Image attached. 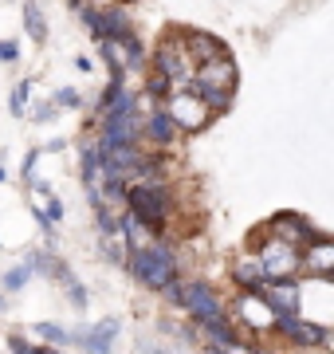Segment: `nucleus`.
I'll return each mask as SVG.
<instances>
[{
	"instance_id": "nucleus-23",
	"label": "nucleus",
	"mask_w": 334,
	"mask_h": 354,
	"mask_svg": "<svg viewBox=\"0 0 334 354\" xmlns=\"http://www.w3.org/2000/svg\"><path fill=\"white\" fill-rule=\"evenodd\" d=\"M24 24H28V36H32V39H43V36H48V28H43V16H39L36 4H24Z\"/></svg>"
},
{
	"instance_id": "nucleus-18",
	"label": "nucleus",
	"mask_w": 334,
	"mask_h": 354,
	"mask_svg": "<svg viewBox=\"0 0 334 354\" xmlns=\"http://www.w3.org/2000/svg\"><path fill=\"white\" fill-rule=\"evenodd\" d=\"M201 327H205V335H208L213 342H217V346H236V342H240V335L232 330V323H228L224 315L208 319V323H201Z\"/></svg>"
},
{
	"instance_id": "nucleus-3",
	"label": "nucleus",
	"mask_w": 334,
	"mask_h": 354,
	"mask_svg": "<svg viewBox=\"0 0 334 354\" xmlns=\"http://www.w3.org/2000/svg\"><path fill=\"white\" fill-rule=\"evenodd\" d=\"M141 142V118H138V102L126 106V111L106 114V127H103V142L99 150H110V146H138Z\"/></svg>"
},
{
	"instance_id": "nucleus-7",
	"label": "nucleus",
	"mask_w": 334,
	"mask_h": 354,
	"mask_svg": "<svg viewBox=\"0 0 334 354\" xmlns=\"http://www.w3.org/2000/svg\"><path fill=\"white\" fill-rule=\"evenodd\" d=\"M256 295L271 307V315H299V307H303V291L295 279H268Z\"/></svg>"
},
{
	"instance_id": "nucleus-17",
	"label": "nucleus",
	"mask_w": 334,
	"mask_h": 354,
	"mask_svg": "<svg viewBox=\"0 0 334 354\" xmlns=\"http://www.w3.org/2000/svg\"><path fill=\"white\" fill-rule=\"evenodd\" d=\"M232 279L240 283V291H259L264 283H268L256 260H236V264H232Z\"/></svg>"
},
{
	"instance_id": "nucleus-20",
	"label": "nucleus",
	"mask_w": 334,
	"mask_h": 354,
	"mask_svg": "<svg viewBox=\"0 0 334 354\" xmlns=\"http://www.w3.org/2000/svg\"><path fill=\"white\" fill-rule=\"evenodd\" d=\"M197 99L205 102L208 111H228V106H232V91H213V87H197Z\"/></svg>"
},
{
	"instance_id": "nucleus-21",
	"label": "nucleus",
	"mask_w": 334,
	"mask_h": 354,
	"mask_svg": "<svg viewBox=\"0 0 334 354\" xmlns=\"http://www.w3.org/2000/svg\"><path fill=\"white\" fill-rule=\"evenodd\" d=\"M122 232H126V248H130V252L146 248V228H141L134 216H126V221H122Z\"/></svg>"
},
{
	"instance_id": "nucleus-25",
	"label": "nucleus",
	"mask_w": 334,
	"mask_h": 354,
	"mask_svg": "<svg viewBox=\"0 0 334 354\" xmlns=\"http://www.w3.org/2000/svg\"><path fill=\"white\" fill-rule=\"evenodd\" d=\"M39 335H43L48 342H55V346H63V342H71V330L55 327V323H39Z\"/></svg>"
},
{
	"instance_id": "nucleus-31",
	"label": "nucleus",
	"mask_w": 334,
	"mask_h": 354,
	"mask_svg": "<svg viewBox=\"0 0 334 354\" xmlns=\"http://www.w3.org/2000/svg\"><path fill=\"white\" fill-rule=\"evenodd\" d=\"M20 55V44H0V64H12Z\"/></svg>"
},
{
	"instance_id": "nucleus-12",
	"label": "nucleus",
	"mask_w": 334,
	"mask_h": 354,
	"mask_svg": "<svg viewBox=\"0 0 334 354\" xmlns=\"http://www.w3.org/2000/svg\"><path fill=\"white\" fill-rule=\"evenodd\" d=\"M115 335H118V319H103L95 330H79V335H71V339H75L87 354H110Z\"/></svg>"
},
{
	"instance_id": "nucleus-8",
	"label": "nucleus",
	"mask_w": 334,
	"mask_h": 354,
	"mask_svg": "<svg viewBox=\"0 0 334 354\" xmlns=\"http://www.w3.org/2000/svg\"><path fill=\"white\" fill-rule=\"evenodd\" d=\"M236 64L232 55H220V59H208V64H197L193 87H213V91H232L236 95Z\"/></svg>"
},
{
	"instance_id": "nucleus-9",
	"label": "nucleus",
	"mask_w": 334,
	"mask_h": 354,
	"mask_svg": "<svg viewBox=\"0 0 334 354\" xmlns=\"http://www.w3.org/2000/svg\"><path fill=\"white\" fill-rule=\"evenodd\" d=\"M173 106H169V118H173V122H177V130L181 134H197V130L205 127L208 122V106L201 99H193V95H173Z\"/></svg>"
},
{
	"instance_id": "nucleus-28",
	"label": "nucleus",
	"mask_w": 334,
	"mask_h": 354,
	"mask_svg": "<svg viewBox=\"0 0 334 354\" xmlns=\"http://www.w3.org/2000/svg\"><path fill=\"white\" fill-rule=\"evenodd\" d=\"M32 272H36V268H32V264H24V268H12V272H8V276H4V288H24V283H28V276H32Z\"/></svg>"
},
{
	"instance_id": "nucleus-34",
	"label": "nucleus",
	"mask_w": 334,
	"mask_h": 354,
	"mask_svg": "<svg viewBox=\"0 0 334 354\" xmlns=\"http://www.w3.org/2000/svg\"><path fill=\"white\" fill-rule=\"evenodd\" d=\"M32 354H55V351H48V346H39V351H36V346H32Z\"/></svg>"
},
{
	"instance_id": "nucleus-14",
	"label": "nucleus",
	"mask_w": 334,
	"mask_h": 354,
	"mask_svg": "<svg viewBox=\"0 0 334 354\" xmlns=\"http://www.w3.org/2000/svg\"><path fill=\"white\" fill-rule=\"evenodd\" d=\"M141 138L157 142V146H169V142L181 138V130H177V122L169 118V111H154L146 122H141Z\"/></svg>"
},
{
	"instance_id": "nucleus-30",
	"label": "nucleus",
	"mask_w": 334,
	"mask_h": 354,
	"mask_svg": "<svg viewBox=\"0 0 334 354\" xmlns=\"http://www.w3.org/2000/svg\"><path fill=\"white\" fill-rule=\"evenodd\" d=\"M67 291H71V304H75V307H87V291L75 283V276L67 279Z\"/></svg>"
},
{
	"instance_id": "nucleus-5",
	"label": "nucleus",
	"mask_w": 334,
	"mask_h": 354,
	"mask_svg": "<svg viewBox=\"0 0 334 354\" xmlns=\"http://www.w3.org/2000/svg\"><path fill=\"white\" fill-rule=\"evenodd\" d=\"M271 327L279 330L283 339H291L295 346H326L331 342V327H319V323H307V319L299 315H275V323Z\"/></svg>"
},
{
	"instance_id": "nucleus-1",
	"label": "nucleus",
	"mask_w": 334,
	"mask_h": 354,
	"mask_svg": "<svg viewBox=\"0 0 334 354\" xmlns=\"http://www.w3.org/2000/svg\"><path fill=\"white\" fill-rule=\"evenodd\" d=\"M126 205H130V216H134L141 228L166 232L169 209H173L169 185H161V181H138L134 189H126Z\"/></svg>"
},
{
	"instance_id": "nucleus-32",
	"label": "nucleus",
	"mask_w": 334,
	"mask_h": 354,
	"mask_svg": "<svg viewBox=\"0 0 334 354\" xmlns=\"http://www.w3.org/2000/svg\"><path fill=\"white\" fill-rule=\"evenodd\" d=\"M43 216H48V221H63V205L55 201V197H48V213Z\"/></svg>"
},
{
	"instance_id": "nucleus-33",
	"label": "nucleus",
	"mask_w": 334,
	"mask_h": 354,
	"mask_svg": "<svg viewBox=\"0 0 334 354\" xmlns=\"http://www.w3.org/2000/svg\"><path fill=\"white\" fill-rule=\"evenodd\" d=\"M8 346H12V354H32V346H28L20 335H12V339H8Z\"/></svg>"
},
{
	"instance_id": "nucleus-13",
	"label": "nucleus",
	"mask_w": 334,
	"mask_h": 354,
	"mask_svg": "<svg viewBox=\"0 0 334 354\" xmlns=\"http://www.w3.org/2000/svg\"><path fill=\"white\" fill-rule=\"evenodd\" d=\"M240 323H248L252 330H268L275 323V315H271V307L259 299L256 291H240Z\"/></svg>"
},
{
	"instance_id": "nucleus-27",
	"label": "nucleus",
	"mask_w": 334,
	"mask_h": 354,
	"mask_svg": "<svg viewBox=\"0 0 334 354\" xmlns=\"http://www.w3.org/2000/svg\"><path fill=\"white\" fill-rule=\"evenodd\" d=\"M166 95H169V79H161V75L146 79V99H166Z\"/></svg>"
},
{
	"instance_id": "nucleus-11",
	"label": "nucleus",
	"mask_w": 334,
	"mask_h": 354,
	"mask_svg": "<svg viewBox=\"0 0 334 354\" xmlns=\"http://www.w3.org/2000/svg\"><path fill=\"white\" fill-rule=\"evenodd\" d=\"M331 260H334V244L331 236H322V241H311V248H303V256H299V264L307 268L315 279H331Z\"/></svg>"
},
{
	"instance_id": "nucleus-22",
	"label": "nucleus",
	"mask_w": 334,
	"mask_h": 354,
	"mask_svg": "<svg viewBox=\"0 0 334 354\" xmlns=\"http://www.w3.org/2000/svg\"><path fill=\"white\" fill-rule=\"evenodd\" d=\"M95 216H99V228H103V236H122V221L110 216L106 205H95Z\"/></svg>"
},
{
	"instance_id": "nucleus-26",
	"label": "nucleus",
	"mask_w": 334,
	"mask_h": 354,
	"mask_svg": "<svg viewBox=\"0 0 334 354\" xmlns=\"http://www.w3.org/2000/svg\"><path fill=\"white\" fill-rule=\"evenodd\" d=\"M8 111H12L16 118L28 111V83H16V87H12V102H8Z\"/></svg>"
},
{
	"instance_id": "nucleus-35",
	"label": "nucleus",
	"mask_w": 334,
	"mask_h": 354,
	"mask_svg": "<svg viewBox=\"0 0 334 354\" xmlns=\"http://www.w3.org/2000/svg\"><path fill=\"white\" fill-rule=\"evenodd\" d=\"M150 354H166V351H150Z\"/></svg>"
},
{
	"instance_id": "nucleus-19",
	"label": "nucleus",
	"mask_w": 334,
	"mask_h": 354,
	"mask_svg": "<svg viewBox=\"0 0 334 354\" xmlns=\"http://www.w3.org/2000/svg\"><path fill=\"white\" fill-rule=\"evenodd\" d=\"M118 44V51H126V64L122 67H130V71H138L141 64H146V51H141V39L134 36V32H126L122 39H115Z\"/></svg>"
},
{
	"instance_id": "nucleus-4",
	"label": "nucleus",
	"mask_w": 334,
	"mask_h": 354,
	"mask_svg": "<svg viewBox=\"0 0 334 354\" xmlns=\"http://www.w3.org/2000/svg\"><path fill=\"white\" fill-rule=\"evenodd\" d=\"M256 264H259V272H264V279H291L295 268H299V252H295V244H287V241L275 236V241L256 256Z\"/></svg>"
},
{
	"instance_id": "nucleus-2",
	"label": "nucleus",
	"mask_w": 334,
	"mask_h": 354,
	"mask_svg": "<svg viewBox=\"0 0 334 354\" xmlns=\"http://www.w3.org/2000/svg\"><path fill=\"white\" fill-rule=\"evenodd\" d=\"M130 272L138 283L154 291H166L173 279H177V256L169 244H150V248H138V252H130Z\"/></svg>"
},
{
	"instance_id": "nucleus-16",
	"label": "nucleus",
	"mask_w": 334,
	"mask_h": 354,
	"mask_svg": "<svg viewBox=\"0 0 334 354\" xmlns=\"http://www.w3.org/2000/svg\"><path fill=\"white\" fill-rule=\"evenodd\" d=\"M79 174H83V185H87L90 201H95V189H99V177H103V162H99V146H87L83 158H79Z\"/></svg>"
},
{
	"instance_id": "nucleus-15",
	"label": "nucleus",
	"mask_w": 334,
	"mask_h": 354,
	"mask_svg": "<svg viewBox=\"0 0 334 354\" xmlns=\"http://www.w3.org/2000/svg\"><path fill=\"white\" fill-rule=\"evenodd\" d=\"M189 51H193V64H208V59H220V55H228V48L220 44L217 36H208V32H189Z\"/></svg>"
},
{
	"instance_id": "nucleus-24",
	"label": "nucleus",
	"mask_w": 334,
	"mask_h": 354,
	"mask_svg": "<svg viewBox=\"0 0 334 354\" xmlns=\"http://www.w3.org/2000/svg\"><path fill=\"white\" fill-rule=\"evenodd\" d=\"M103 256H106V264H126V244L118 236H103Z\"/></svg>"
},
{
	"instance_id": "nucleus-10",
	"label": "nucleus",
	"mask_w": 334,
	"mask_h": 354,
	"mask_svg": "<svg viewBox=\"0 0 334 354\" xmlns=\"http://www.w3.org/2000/svg\"><path fill=\"white\" fill-rule=\"evenodd\" d=\"M154 75L169 79V83H177V79H189V75H193V71H189V59H185V51H181L173 39H166V44L154 51Z\"/></svg>"
},
{
	"instance_id": "nucleus-6",
	"label": "nucleus",
	"mask_w": 334,
	"mask_h": 354,
	"mask_svg": "<svg viewBox=\"0 0 334 354\" xmlns=\"http://www.w3.org/2000/svg\"><path fill=\"white\" fill-rule=\"evenodd\" d=\"M177 304L185 307V311H189V315H193L197 323H208V319L224 315V311H220L217 291L208 288V283H181V291H177Z\"/></svg>"
},
{
	"instance_id": "nucleus-29",
	"label": "nucleus",
	"mask_w": 334,
	"mask_h": 354,
	"mask_svg": "<svg viewBox=\"0 0 334 354\" xmlns=\"http://www.w3.org/2000/svg\"><path fill=\"white\" fill-rule=\"evenodd\" d=\"M55 99L63 102V106H83V99H79L75 87H59V91H55Z\"/></svg>"
}]
</instances>
